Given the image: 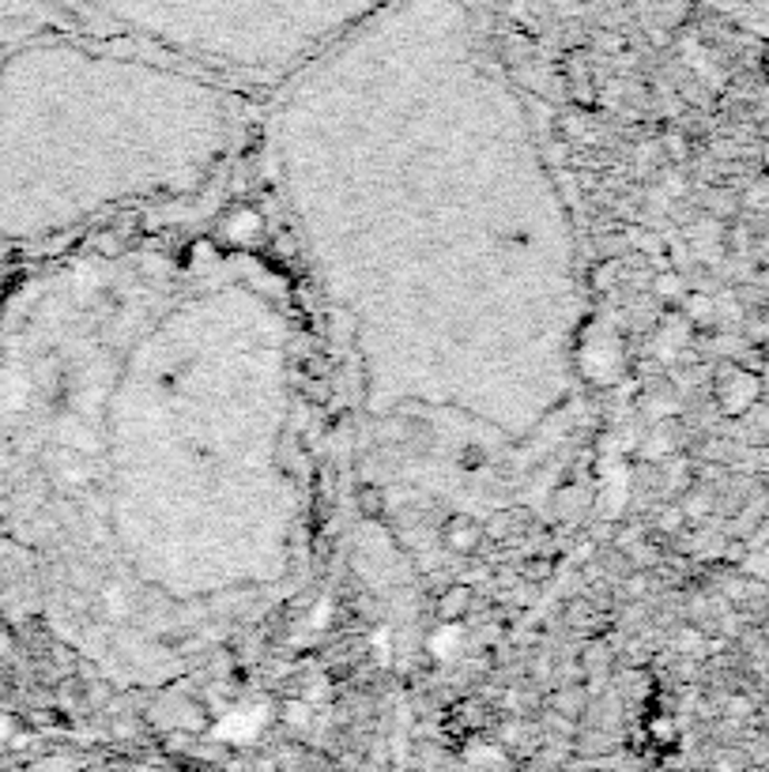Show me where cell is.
Here are the masks:
<instances>
[{
	"instance_id": "7a4b0ae2",
	"label": "cell",
	"mask_w": 769,
	"mask_h": 772,
	"mask_svg": "<svg viewBox=\"0 0 769 772\" xmlns=\"http://www.w3.org/2000/svg\"><path fill=\"white\" fill-rule=\"evenodd\" d=\"M479 543H483V524H476V517L457 512V517L446 520V547L452 554H476Z\"/></svg>"
},
{
	"instance_id": "3957f363",
	"label": "cell",
	"mask_w": 769,
	"mask_h": 772,
	"mask_svg": "<svg viewBox=\"0 0 769 772\" xmlns=\"http://www.w3.org/2000/svg\"><path fill=\"white\" fill-rule=\"evenodd\" d=\"M471 610V588H465V584H452V588L441 592L438 599V618L441 622H460L468 618Z\"/></svg>"
},
{
	"instance_id": "7c38bea8",
	"label": "cell",
	"mask_w": 769,
	"mask_h": 772,
	"mask_svg": "<svg viewBox=\"0 0 769 772\" xmlns=\"http://www.w3.org/2000/svg\"><path fill=\"white\" fill-rule=\"evenodd\" d=\"M310 705H305V701H288V705H283V724L288 727H305L310 724Z\"/></svg>"
},
{
	"instance_id": "d4e9b609",
	"label": "cell",
	"mask_w": 769,
	"mask_h": 772,
	"mask_svg": "<svg viewBox=\"0 0 769 772\" xmlns=\"http://www.w3.org/2000/svg\"><path fill=\"white\" fill-rule=\"evenodd\" d=\"M91 701L95 705H106V701H110V690H106L103 682H91Z\"/></svg>"
},
{
	"instance_id": "277c9868",
	"label": "cell",
	"mask_w": 769,
	"mask_h": 772,
	"mask_svg": "<svg viewBox=\"0 0 769 772\" xmlns=\"http://www.w3.org/2000/svg\"><path fill=\"white\" fill-rule=\"evenodd\" d=\"M683 313H687L690 324H713L717 321V299L709 291H687Z\"/></svg>"
},
{
	"instance_id": "ffe728a7",
	"label": "cell",
	"mask_w": 769,
	"mask_h": 772,
	"mask_svg": "<svg viewBox=\"0 0 769 772\" xmlns=\"http://www.w3.org/2000/svg\"><path fill=\"white\" fill-rule=\"evenodd\" d=\"M743 573H751V577L769 580V558H766V554H751V550H747V558H743Z\"/></svg>"
},
{
	"instance_id": "4316f807",
	"label": "cell",
	"mask_w": 769,
	"mask_h": 772,
	"mask_svg": "<svg viewBox=\"0 0 769 772\" xmlns=\"http://www.w3.org/2000/svg\"><path fill=\"white\" fill-rule=\"evenodd\" d=\"M547 573H551V566H547V561H539V566L528 569V577H547Z\"/></svg>"
},
{
	"instance_id": "e0dca14e",
	"label": "cell",
	"mask_w": 769,
	"mask_h": 772,
	"mask_svg": "<svg viewBox=\"0 0 769 772\" xmlns=\"http://www.w3.org/2000/svg\"><path fill=\"white\" fill-rule=\"evenodd\" d=\"M581 663H585V671H607V663H611V652L607 645H588L585 648V656H581Z\"/></svg>"
},
{
	"instance_id": "f546056e",
	"label": "cell",
	"mask_w": 769,
	"mask_h": 772,
	"mask_svg": "<svg viewBox=\"0 0 769 772\" xmlns=\"http://www.w3.org/2000/svg\"><path fill=\"white\" fill-rule=\"evenodd\" d=\"M762 724H766V731H769V712H766V716H762Z\"/></svg>"
},
{
	"instance_id": "4dcf8cb0",
	"label": "cell",
	"mask_w": 769,
	"mask_h": 772,
	"mask_svg": "<svg viewBox=\"0 0 769 772\" xmlns=\"http://www.w3.org/2000/svg\"><path fill=\"white\" fill-rule=\"evenodd\" d=\"M766 641H769V626H766Z\"/></svg>"
},
{
	"instance_id": "5bb4252c",
	"label": "cell",
	"mask_w": 769,
	"mask_h": 772,
	"mask_svg": "<svg viewBox=\"0 0 769 772\" xmlns=\"http://www.w3.org/2000/svg\"><path fill=\"white\" fill-rule=\"evenodd\" d=\"M555 709H562L566 716H577V712H585V697H581V690H558V697H555Z\"/></svg>"
},
{
	"instance_id": "6da1fadb",
	"label": "cell",
	"mask_w": 769,
	"mask_h": 772,
	"mask_svg": "<svg viewBox=\"0 0 769 772\" xmlns=\"http://www.w3.org/2000/svg\"><path fill=\"white\" fill-rule=\"evenodd\" d=\"M713 395H717V408H721L724 414H732V419H739V414L755 411L758 400H762V378L747 370V365H724Z\"/></svg>"
},
{
	"instance_id": "484cf974",
	"label": "cell",
	"mask_w": 769,
	"mask_h": 772,
	"mask_svg": "<svg viewBox=\"0 0 769 772\" xmlns=\"http://www.w3.org/2000/svg\"><path fill=\"white\" fill-rule=\"evenodd\" d=\"M378 501H381L378 494H362V512H370V517H373V512H381Z\"/></svg>"
},
{
	"instance_id": "d6986e66",
	"label": "cell",
	"mask_w": 769,
	"mask_h": 772,
	"mask_svg": "<svg viewBox=\"0 0 769 772\" xmlns=\"http://www.w3.org/2000/svg\"><path fill=\"white\" fill-rule=\"evenodd\" d=\"M487 531L490 539H506V536H513V517H506V512H498V517H490L487 520Z\"/></svg>"
},
{
	"instance_id": "f1b7e54d",
	"label": "cell",
	"mask_w": 769,
	"mask_h": 772,
	"mask_svg": "<svg viewBox=\"0 0 769 772\" xmlns=\"http://www.w3.org/2000/svg\"><path fill=\"white\" fill-rule=\"evenodd\" d=\"M762 170H769V140L762 144Z\"/></svg>"
},
{
	"instance_id": "8fae6325",
	"label": "cell",
	"mask_w": 769,
	"mask_h": 772,
	"mask_svg": "<svg viewBox=\"0 0 769 772\" xmlns=\"http://www.w3.org/2000/svg\"><path fill=\"white\" fill-rule=\"evenodd\" d=\"M649 735H653L656 746H672V742H675V720L672 716L649 720Z\"/></svg>"
},
{
	"instance_id": "8992f818",
	"label": "cell",
	"mask_w": 769,
	"mask_h": 772,
	"mask_svg": "<svg viewBox=\"0 0 769 772\" xmlns=\"http://www.w3.org/2000/svg\"><path fill=\"white\" fill-rule=\"evenodd\" d=\"M653 294L660 302H683L687 294V275L679 268H660L653 275Z\"/></svg>"
},
{
	"instance_id": "83f0119b",
	"label": "cell",
	"mask_w": 769,
	"mask_h": 772,
	"mask_svg": "<svg viewBox=\"0 0 769 772\" xmlns=\"http://www.w3.org/2000/svg\"><path fill=\"white\" fill-rule=\"evenodd\" d=\"M762 79H769V42L762 46Z\"/></svg>"
},
{
	"instance_id": "603a6c76",
	"label": "cell",
	"mask_w": 769,
	"mask_h": 772,
	"mask_svg": "<svg viewBox=\"0 0 769 772\" xmlns=\"http://www.w3.org/2000/svg\"><path fill=\"white\" fill-rule=\"evenodd\" d=\"M641 615H645V607H641V599H634V607H630L626 615H623V626L626 629H637L641 626Z\"/></svg>"
},
{
	"instance_id": "9c48e42d",
	"label": "cell",
	"mask_w": 769,
	"mask_h": 772,
	"mask_svg": "<svg viewBox=\"0 0 769 772\" xmlns=\"http://www.w3.org/2000/svg\"><path fill=\"white\" fill-rule=\"evenodd\" d=\"M709 215H713V219H732V215L739 212V204H736V196L728 193V189H721V193H713L709 196Z\"/></svg>"
},
{
	"instance_id": "44dd1931",
	"label": "cell",
	"mask_w": 769,
	"mask_h": 772,
	"mask_svg": "<svg viewBox=\"0 0 769 772\" xmlns=\"http://www.w3.org/2000/svg\"><path fill=\"white\" fill-rule=\"evenodd\" d=\"M728 712H732L736 720H743V716H751L755 705H751L747 697H732V701H728Z\"/></svg>"
},
{
	"instance_id": "30bf717a",
	"label": "cell",
	"mask_w": 769,
	"mask_h": 772,
	"mask_svg": "<svg viewBox=\"0 0 769 772\" xmlns=\"http://www.w3.org/2000/svg\"><path fill=\"white\" fill-rule=\"evenodd\" d=\"M683 512H687V520H705L709 512H713V505H709V494H683Z\"/></svg>"
},
{
	"instance_id": "4fadbf2b",
	"label": "cell",
	"mask_w": 769,
	"mask_h": 772,
	"mask_svg": "<svg viewBox=\"0 0 769 772\" xmlns=\"http://www.w3.org/2000/svg\"><path fill=\"white\" fill-rule=\"evenodd\" d=\"M615 283H619V264L615 261L596 264V272H593V286H596V291H615Z\"/></svg>"
},
{
	"instance_id": "2e32d148",
	"label": "cell",
	"mask_w": 769,
	"mask_h": 772,
	"mask_svg": "<svg viewBox=\"0 0 769 772\" xmlns=\"http://www.w3.org/2000/svg\"><path fill=\"white\" fill-rule=\"evenodd\" d=\"M373 659H378L381 667H392V637H389V629L373 633Z\"/></svg>"
},
{
	"instance_id": "ac0fdd59",
	"label": "cell",
	"mask_w": 769,
	"mask_h": 772,
	"mask_svg": "<svg viewBox=\"0 0 769 772\" xmlns=\"http://www.w3.org/2000/svg\"><path fill=\"white\" fill-rule=\"evenodd\" d=\"M645 592H649V577H645V573H630V577L623 580V596H626L630 603L641 599Z\"/></svg>"
},
{
	"instance_id": "ba28073f",
	"label": "cell",
	"mask_w": 769,
	"mask_h": 772,
	"mask_svg": "<svg viewBox=\"0 0 769 772\" xmlns=\"http://www.w3.org/2000/svg\"><path fill=\"white\" fill-rule=\"evenodd\" d=\"M656 531H668V536H679V531H687V512H683V505H668V509H660Z\"/></svg>"
},
{
	"instance_id": "7402d4cb",
	"label": "cell",
	"mask_w": 769,
	"mask_h": 772,
	"mask_svg": "<svg viewBox=\"0 0 769 772\" xmlns=\"http://www.w3.org/2000/svg\"><path fill=\"white\" fill-rule=\"evenodd\" d=\"M637 543H641V528H623V536H615V547H623V550L637 547Z\"/></svg>"
},
{
	"instance_id": "cb8c5ba5",
	"label": "cell",
	"mask_w": 769,
	"mask_h": 772,
	"mask_svg": "<svg viewBox=\"0 0 769 772\" xmlns=\"http://www.w3.org/2000/svg\"><path fill=\"white\" fill-rule=\"evenodd\" d=\"M310 626L313 629H321V626H329V603H321L318 610H313V618H310Z\"/></svg>"
},
{
	"instance_id": "5b68a950",
	"label": "cell",
	"mask_w": 769,
	"mask_h": 772,
	"mask_svg": "<svg viewBox=\"0 0 769 772\" xmlns=\"http://www.w3.org/2000/svg\"><path fill=\"white\" fill-rule=\"evenodd\" d=\"M264 231V219L253 212V207H239V212L226 219V234L234 237V242H256V234Z\"/></svg>"
},
{
	"instance_id": "9a60e30c",
	"label": "cell",
	"mask_w": 769,
	"mask_h": 772,
	"mask_svg": "<svg viewBox=\"0 0 769 772\" xmlns=\"http://www.w3.org/2000/svg\"><path fill=\"white\" fill-rule=\"evenodd\" d=\"M664 152L672 163H687V155H690V144H687V136L683 133H668L664 136Z\"/></svg>"
},
{
	"instance_id": "52a82bcc",
	"label": "cell",
	"mask_w": 769,
	"mask_h": 772,
	"mask_svg": "<svg viewBox=\"0 0 769 772\" xmlns=\"http://www.w3.org/2000/svg\"><path fill=\"white\" fill-rule=\"evenodd\" d=\"M457 648H460V622H446V626L430 637V652L438 659H452L457 656Z\"/></svg>"
}]
</instances>
